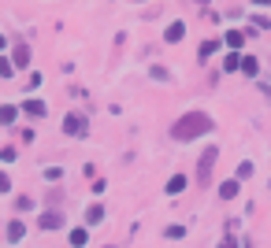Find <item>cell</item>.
<instances>
[{
  "instance_id": "2e32d148",
  "label": "cell",
  "mask_w": 271,
  "mask_h": 248,
  "mask_svg": "<svg viewBox=\"0 0 271 248\" xmlns=\"http://www.w3.org/2000/svg\"><path fill=\"white\" fill-rule=\"evenodd\" d=\"M241 74H249V78L256 74V60L253 56H241Z\"/></svg>"
},
{
  "instance_id": "ffe728a7",
  "label": "cell",
  "mask_w": 271,
  "mask_h": 248,
  "mask_svg": "<svg viewBox=\"0 0 271 248\" xmlns=\"http://www.w3.org/2000/svg\"><path fill=\"white\" fill-rule=\"evenodd\" d=\"M219 248H238V241H234V237L227 233V237H223V244H219Z\"/></svg>"
},
{
  "instance_id": "6da1fadb",
  "label": "cell",
  "mask_w": 271,
  "mask_h": 248,
  "mask_svg": "<svg viewBox=\"0 0 271 248\" xmlns=\"http://www.w3.org/2000/svg\"><path fill=\"white\" fill-rule=\"evenodd\" d=\"M204 133H212V119L204 115V111H190V115L171 122V137L175 141H197Z\"/></svg>"
},
{
  "instance_id": "4fadbf2b",
  "label": "cell",
  "mask_w": 271,
  "mask_h": 248,
  "mask_svg": "<svg viewBox=\"0 0 271 248\" xmlns=\"http://www.w3.org/2000/svg\"><path fill=\"white\" fill-rule=\"evenodd\" d=\"M15 115H19V111L12 108V104H4V108H0V122H4V126H12V122H15Z\"/></svg>"
},
{
  "instance_id": "5b68a950",
  "label": "cell",
  "mask_w": 271,
  "mask_h": 248,
  "mask_svg": "<svg viewBox=\"0 0 271 248\" xmlns=\"http://www.w3.org/2000/svg\"><path fill=\"white\" fill-rule=\"evenodd\" d=\"M223 45H227V49H230V52H238V49H241V45H245V34H238V30H230L227 37H223Z\"/></svg>"
},
{
  "instance_id": "cb8c5ba5",
  "label": "cell",
  "mask_w": 271,
  "mask_h": 248,
  "mask_svg": "<svg viewBox=\"0 0 271 248\" xmlns=\"http://www.w3.org/2000/svg\"><path fill=\"white\" fill-rule=\"evenodd\" d=\"M197 4H208V0H197Z\"/></svg>"
},
{
  "instance_id": "44dd1931",
  "label": "cell",
  "mask_w": 271,
  "mask_h": 248,
  "mask_svg": "<svg viewBox=\"0 0 271 248\" xmlns=\"http://www.w3.org/2000/svg\"><path fill=\"white\" fill-rule=\"evenodd\" d=\"M8 185H12V182H8V174H0V193H4Z\"/></svg>"
},
{
  "instance_id": "9a60e30c",
  "label": "cell",
  "mask_w": 271,
  "mask_h": 248,
  "mask_svg": "<svg viewBox=\"0 0 271 248\" xmlns=\"http://www.w3.org/2000/svg\"><path fill=\"white\" fill-rule=\"evenodd\" d=\"M86 241H89V233L82 230V226H78V230H71V244H74V248H82Z\"/></svg>"
},
{
  "instance_id": "7c38bea8",
  "label": "cell",
  "mask_w": 271,
  "mask_h": 248,
  "mask_svg": "<svg viewBox=\"0 0 271 248\" xmlns=\"http://www.w3.org/2000/svg\"><path fill=\"white\" fill-rule=\"evenodd\" d=\"M182 34H186V26H182V23H171V26H167V41H171V45H175V41H182Z\"/></svg>"
},
{
  "instance_id": "8fae6325",
  "label": "cell",
  "mask_w": 271,
  "mask_h": 248,
  "mask_svg": "<svg viewBox=\"0 0 271 248\" xmlns=\"http://www.w3.org/2000/svg\"><path fill=\"white\" fill-rule=\"evenodd\" d=\"M23 108H26V111H30V115H37V119H41V115H45V111H49V108H45V104H41V100H23Z\"/></svg>"
},
{
  "instance_id": "7a4b0ae2",
  "label": "cell",
  "mask_w": 271,
  "mask_h": 248,
  "mask_svg": "<svg viewBox=\"0 0 271 248\" xmlns=\"http://www.w3.org/2000/svg\"><path fill=\"white\" fill-rule=\"evenodd\" d=\"M216 159H219L216 148H204V152H201V159H197V185H201V189L212 182V167H216Z\"/></svg>"
},
{
  "instance_id": "603a6c76",
  "label": "cell",
  "mask_w": 271,
  "mask_h": 248,
  "mask_svg": "<svg viewBox=\"0 0 271 248\" xmlns=\"http://www.w3.org/2000/svg\"><path fill=\"white\" fill-rule=\"evenodd\" d=\"M0 49H4V37H0Z\"/></svg>"
},
{
  "instance_id": "ac0fdd59",
  "label": "cell",
  "mask_w": 271,
  "mask_h": 248,
  "mask_svg": "<svg viewBox=\"0 0 271 248\" xmlns=\"http://www.w3.org/2000/svg\"><path fill=\"white\" fill-rule=\"evenodd\" d=\"M15 74V63L12 60H0V78H12Z\"/></svg>"
},
{
  "instance_id": "ba28073f",
  "label": "cell",
  "mask_w": 271,
  "mask_h": 248,
  "mask_svg": "<svg viewBox=\"0 0 271 248\" xmlns=\"http://www.w3.org/2000/svg\"><path fill=\"white\" fill-rule=\"evenodd\" d=\"M86 222H89V226H97V222H104V207H100V204H93V207H89V211H86Z\"/></svg>"
},
{
  "instance_id": "e0dca14e",
  "label": "cell",
  "mask_w": 271,
  "mask_h": 248,
  "mask_svg": "<svg viewBox=\"0 0 271 248\" xmlns=\"http://www.w3.org/2000/svg\"><path fill=\"white\" fill-rule=\"evenodd\" d=\"M223 71H241V56H238V52H230V56H227V63H223Z\"/></svg>"
},
{
  "instance_id": "3957f363",
  "label": "cell",
  "mask_w": 271,
  "mask_h": 248,
  "mask_svg": "<svg viewBox=\"0 0 271 248\" xmlns=\"http://www.w3.org/2000/svg\"><path fill=\"white\" fill-rule=\"evenodd\" d=\"M63 130L71 133V137H86V130H89V122H86V115H78V111H71L67 119H63Z\"/></svg>"
},
{
  "instance_id": "7402d4cb",
  "label": "cell",
  "mask_w": 271,
  "mask_h": 248,
  "mask_svg": "<svg viewBox=\"0 0 271 248\" xmlns=\"http://www.w3.org/2000/svg\"><path fill=\"white\" fill-rule=\"evenodd\" d=\"M256 4H271V0H256Z\"/></svg>"
},
{
  "instance_id": "30bf717a",
  "label": "cell",
  "mask_w": 271,
  "mask_h": 248,
  "mask_svg": "<svg viewBox=\"0 0 271 248\" xmlns=\"http://www.w3.org/2000/svg\"><path fill=\"white\" fill-rule=\"evenodd\" d=\"M238 189H241V185H238V178H234V182H223L219 196H223V200H234V196H238Z\"/></svg>"
},
{
  "instance_id": "d6986e66",
  "label": "cell",
  "mask_w": 271,
  "mask_h": 248,
  "mask_svg": "<svg viewBox=\"0 0 271 248\" xmlns=\"http://www.w3.org/2000/svg\"><path fill=\"white\" fill-rule=\"evenodd\" d=\"M249 174H253V163H249V159H245V163L238 167V178H249Z\"/></svg>"
},
{
  "instance_id": "8992f818",
  "label": "cell",
  "mask_w": 271,
  "mask_h": 248,
  "mask_svg": "<svg viewBox=\"0 0 271 248\" xmlns=\"http://www.w3.org/2000/svg\"><path fill=\"white\" fill-rule=\"evenodd\" d=\"M12 63H15V67H26V63H30V49H26V45H15Z\"/></svg>"
},
{
  "instance_id": "9c48e42d",
  "label": "cell",
  "mask_w": 271,
  "mask_h": 248,
  "mask_svg": "<svg viewBox=\"0 0 271 248\" xmlns=\"http://www.w3.org/2000/svg\"><path fill=\"white\" fill-rule=\"evenodd\" d=\"M182 189H186V178H182V174H171V182H167V193H171V196H179Z\"/></svg>"
},
{
  "instance_id": "5bb4252c",
  "label": "cell",
  "mask_w": 271,
  "mask_h": 248,
  "mask_svg": "<svg viewBox=\"0 0 271 248\" xmlns=\"http://www.w3.org/2000/svg\"><path fill=\"white\" fill-rule=\"evenodd\" d=\"M219 45H223V41H204V45H201V52H197V60H208V56L216 52Z\"/></svg>"
},
{
  "instance_id": "52a82bcc",
  "label": "cell",
  "mask_w": 271,
  "mask_h": 248,
  "mask_svg": "<svg viewBox=\"0 0 271 248\" xmlns=\"http://www.w3.org/2000/svg\"><path fill=\"white\" fill-rule=\"evenodd\" d=\"M23 233H26V226L19 222V218H15V222H8V241H23Z\"/></svg>"
},
{
  "instance_id": "277c9868",
  "label": "cell",
  "mask_w": 271,
  "mask_h": 248,
  "mask_svg": "<svg viewBox=\"0 0 271 248\" xmlns=\"http://www.w3.org/2000/svg\"><path fill=\"white\" fill-rule=\"evenodd\" d=\"M37 226H41V230H60V226H63V215H60V211H45L41 218H37Z\"/></svg>"
}]
</instances>
